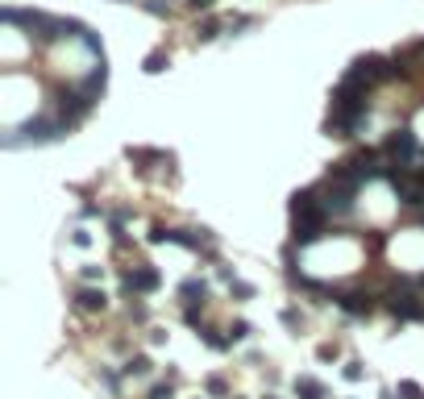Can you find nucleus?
I'll use <instances>...</instances> for the list:
<instances>
[{"label": "nucleus", "mask_w": 424, "mask_h": 399, "mask_svg": "<svg viewBox=\"0 0 424 399\" xmlns=\"http://www.w3.org/2000/svg\"><path fill=\"white\" fill-rule=\"evenodd\" d=\"M167 233H171V229H167V225H154V229H150V237H146V241H150V246H167Z\"/></svg>", "instance_id": "32"}, {"label": "nucleus", "mask_w": 424, "mask_h": 399, "mask_svg": "<svg viewBox=\"0 0 424 399\" xmlns=\"http://www.w3.org/2000/svg\"><path fill=\"white\" fill-rule=\"evenodd\" d=\"M67 133H75L62 117H29L21 129H12L8 137H4V146L8 150H17V146H46V142H58V137H67Z\"/></svg>", "instance_id": "2"}, {"label": "nucleus", "mask_w": 424, "mask_h": 399, "mask_svg": "<svg viewBox=\"0 0 424 399\" xmlns=\"http://www.w3.org/2000/svg\"><path fill=\"white\" fill-rule=\"evenodd\" d=\"M117 4H137V0H117Z\"/></svg>", "instance_id": "39"}, {"label": "nucleus", "mask_w": 424, "mask_h": 399, "mask_svg": "<svg viewBox=\"0 0 424 399\" xmlns=\"http://www.w3.org/2000/svg\"><path fill=\"white\" fill-rule=\"evenodd\" d=\"M137 4H142V8H146L150 17H171V8H167L162 0H137Z\"/></svg>", "instance_id": "29"}, {"label": "nucleus", "mask_w": 424, "mask_h": 399, "mask_svg": "<svg viewBox=\"0 0 424 399\" xmlns=\"http://www.w3.org/2000/svg\"><path fill=\"white\" fill-rule=\"evenodd\" d=\"M383 296H387V312H391L400 325H421L424 321V296L412 291V279H396Z\"/></svg>", "instance_id": "4"}, {"label": "nucleus", "mask_w": 424, "mask_h": 399, "mask_svg": "<svg viewBox=\"0 0 424 399\" xmlns=\"http://www.w3.org/2000/svg\"><path fill=\"white\" fill-rule=\"evenodd\" d=\"M104 275V266H83V283H96Z\"/></svg>", "instance_id": "35"}, {"label": "nucleus", "mask_w": 424, "mask_h": 399, "mask_svg": "<svg viewBox=\"0 0 424 399\" xmlns=\"http://www.w3.org/2000/svg\"><path fill=\"white\" fill-rule=\"evenodd\" d=\"M266 399H279V396H266Z\"/></svg>", "instance_id": "40"}, {"label": "nucleus", "mask_w": 424, "mask_h": 399, "mask_svg": "<svg viewBox=\"0 0 424 399\" xmlns=\"http://www.w3.org/2000/svg\"><path fill=\"white\" fill-rule=\"evenodd\" d=\"M362 125H366L362 117H346V112H329V117H325V133H329V137H358Z\"/></svg>", "instance_id": "13"}, {"label": "nucleus", "mask_w": 424, "mask_h": 399, "mask_svg": "<svg viewBox=\"0 0 424 399\" xmlns=\"http://www.w3.org/2000/svg\"><path fill=\"white\" fill-rule=\"evenodd\" d=\"M400 396H404V399H424V391H421V383L404 379V383H400Z\"/></svg>", "instance_id": "31"}, {"label": "nucleus", "mask_w": 424, "mask_h": 399, "mask_svg": "<svg viewBox=\"0 0 424 399\" xmlns=\"http://www.w3.org/2000/svg\"><path fill=\"white\" fill-rule=\"evenodd\" d=\"M183 325L200 333L204 329V304H183Z\"/></svg>", "instance_id": "23"}, {"label": "nucleus", "mask_w": 424, "mask_h": 399, "mask_svg": "<svg viewBox=\"0 0 424 399\" xmlns=\"http://www.w3.org/2000/svg\"><path fill=\"white\" fill-rule=\"evenodd\" d=\"M316 187H321V204H325L329 217H354L358 192H362L354 179H325V183H316Z\"/></svg>", "instance_id": "6"}, {"label": "nucleus", "mask_w": 424, "mask_h": 399, "mask_svg": "<svg viewBox=\"0 0 424 399\" xmlns=\"http://www.w3.org/2000/svg\"><path fill=\"white\" fill-rule=\"evenodd\" d=\"M316 358H321V362H333V358H337V346H321Z\"/></svg>", "instance_id": "36"}, {"label": "nucleus", "mask_w": 424, "mask_h": 399, "mask_svg": "<svg viewBox=\"0 0 424 399\" xmlns=\"http://www.w3.org/2000/svg\"><path fill=\"white\" fill-rule=\"evenodd\" d=\"M329 212L321 208V212H312V217H304V221H291V246L296 250H308V246H316L325 233H329Z\"/></svg>", "instance_id": "9"}, {"label": "nucleus", "mask_w": 424, "mask_h": 399, "mask_svg": "<svg viewBox=\"0 0 424 399\" xmlns=\"http://www.w3.org/2000/svg\"><path fill=\"white\" fill-rule=\"evenodd\" d=\"M0 17H4V25H21V29H29V37H33L37 46H54V42L67 37V17H50V12L17 8V4H4Z\"/></svg>", "instance_id": "1"}, {"label": "nucleus", "mask_w": 424, "mask_h": 399, "mask_svg": "<svg viewBox=\"0 0 424 399\" xmlns=\"http://www.w3.org/2000/svg\"><path fill=\"white\" fill-rule=\"evenodd\" d=\"M129 316H133V321H137V325H142V321H146V308H142V304H133V300H129Z\"/></svg>", "instance_id": "37"}, {"label": "nucleus", "mask_w": 424, "mask_h": 399, "mask_svg": "<svg viewBox=\"0 0 424 399\" xmlns=\"http://www.w3.org/2000/svg\"><path fill=\"white\" fill-rule=\"evenodd\" d=\"M225 333H229V337H233V346H237V341H246V337H250L254 329H250V321H233V325H229Z\"/></svg>", "instance_id": "26"}, {"label": "nucleus", "mask_w": 424, "mask_h": 399, "mask_svg": "<svg viewBox=\"0 0 424 399\" xmlns=\"http://www.w3.org/2000/svg\"><path fill=\"white\" fill-rule=\"evenodd\" d=\"M279 321H283V325H287V329H296V333H300V329H304V316H300V312H296V308H283V316H279Z\"/></svg>", "instance_id": "30"}, {"label": "nucleus", "mask_w": 424, "mask_h": 399, "mask_svg": "<svg viewBox=\"0 0 424 399\" xmlns=\"http://www.w3.org/2000/svg\"><path fill=\"white\" fill-rule=\"evenodd\" d=\"M71 241L83 250V246H92V233H87V229H75V233H71Z\"/></svg>", "instance_id": "33"}, {"label": "nucleus", "mask_w": 424, "mask_h": 399, "mask_svg": "<svg viewBox=\"0 0 424 399\" xmlns=\"http://www.w3.org/2000/svg\"><path fill=\"white\" fill-rule=\"evenodd\" d=\"M212 4H217V0H187L192 12H212Z\"/></svg>", "instance_id": "34"}, {"label": "nucleus", "mask_w": 424, "mask_h": 399, "mask_svg": "<svg viewBox=\"0 0 424 399\" xmlns=\"http://www.w3.org/2000/svg\"><path fill=\"white\" fill-rule=\"evenodd\" d=\"M379 150H383L387 167H400V171H412L416 158H421V142H416V133H412L408 125H404V129H391Z\"/></svg>", "instance_id": "5"}, {"label": "nucleus", "mask_w": 424, "mask_h": 399, "mask_svg": "<svg viewBox=\"0 0 424 399\" xmlns=\"http://www.w3.org/2000/svg\"><path fill=\"white\" fill-rule=\"evenodd\" d=\"M416 287H421V291H424V275H416Z\"/></svg>", "instance_id": "38"}, {"label": "nucleus", "mask_w": 424, "mask_h": 399, "mask_svg": "<svg viewBox=\"0 0 424 399\" xmlns=\"http://www.w3.org/2000/svg\"><path fill=\"white\" fill-rule=\"evenodd\" d=\"M125 154H129V162H171L167 150H150V146H129Z\"/></svg>", "instance_id": "18"}, {"label": "nucleus", "mask_w": 424, "mask_h": 399, "mask_svg": "<svg viewBox=\"0 0 424 399\" xmlns=\"http://www.w3.org/2000/svg\"><path fill=\"white\" fill-rule=\"evenodd\" d=\"M167 67H171V54H167V50H150V54H146V62H142V71H146V75H162Z\"/></svg>", "instance_id": "20"}, {"label": "nucleus", "mask_w": 424, "mask_h": 399, "mask_svg": "<svg viewBox=\"0 0 424 399\" xmlns=\"http://www.w3.org/2000/svg\"><path fill=\"white\" fill-rule=\"evenodd\" d=\"M204 391H208L212 399H225L229 396V383H225L221 375H208V379H204Z\"/></svg>", "instance_id": "24"}, {"label": "nucleus", "mask_w": 424, "mask_h": 399, "mask_svg": "<svg viewBox=\"0 0 424 399\" xmlns=\"http://www.w3.org/2000/svg\"><path fill=\"white\" fill-rule=\"evenodd\" d=\"M179 300L183 304H208V279H200V275L183 279L179 283Z\"/></svg>", "instance_id": "15"}, {"label": "nucleus", "mask_w": 424, "mask_h": 399, "mask_svg": "<svg viewBox=\"0 0 424 399\" xmlns=\"http://www.w3.org/2000/svg\"><path fill=\"white\" fill-rule=\"evenodd\" d=\"M333 304L346 312V316H358V321H366V316H375V308H379V300H375V291H366V287H337V296H333Z\"/></svg>", "instance_id": "8"}, {"label": "nucleus", "mask_w": 424, "mask_h": 399, "mask_svg": "<svg viewBox=\"0 0 424 399\" xmlns=\"http://www.w3.org/2000/svg\"><path fill=\"white\" fill-rule=\"evenodd\" d=\"M79 46H83V50H87V54H92L96 62H108V58H104V42L96 37V29H87V33L79 37Z\"/></svg>", "instance_id": "22"}, {"label": "nucleus", "mask_w": 424, "mask_h": 399, "mask_svg": "<svg viewBox=\"0 0 424 399\" xmlns=\"http://www.w3.org/2000/svg\"><path fill=\"white\" fill-rule=\"evenodd\" d=\"M158 287H162L158 266H133V271L121 279V296H129V300H137V296H154Z\"/></svg>", "instance_id": "10"}, {"label": "nucleus", "mask_w": 424, "mask_h": 399, "mask_svg": "<svg viewBox=\"0 0 424 399\" xmlns=\"http://www.w3.org/2000/svg\"><path fill=\"white\" fill-rule=\"evenodd\" d=\"M54 100H58V117H62L71 129H79L83 117L96 108V100H92L83 87H75V83H58V87H54Z\"/></svg>", "instance_id": "7"}, {"label": "nucleus", "mask_w": 424, "mask_h": 399, "mask_svg": "<svg viewBox=\"0 0 424 399\" xmlns=\"http://www.w3.org/2000/svg\"><path fill=\"white\" fill-rule=\"evenodd\" d=\"M79 87H83V92L100 104V96H104V87H108V62H96V67L83 75V83H79Z\"/></svg>", "instance_id": "14"}, {"label": "nucleus", "mask_w": 424, "mask_h": 399, "mask_svg": "<svg viewBox=\"0 0 424 399\" xmlns=\"http://www.w3.org/2000/svg\"><path fill=\"white\" fill-rule=\"evenodd\" d=\"M291 391H296V399H325V383L312 379V375H300V379L291 383Z\"/></svg>", "instance_id": "17"}, {"label": "nucleus", "mask_w": 424, "mask_h": 399, "mask_svg": "<svg viewBox=\"0 0 424 399\" xmlns=\"http://www.w3.org/2000/svg\"><path fill=\"white\" fill-rule=\"evenodd\" d=\"M329 112H346V117L371 121V83H362L354 75H341V83L333 87V108Z\"/></svg>", "instance_id": "3"}, {"label": "nucleus", "mask_w": 424, "mask_h": 399, "mask_svg": "<svg viewBox=\"0 0 424 399\" xmlns=\"http://www.w3.org/2000/svg\"><path fill=\"white\" fill-rule=\"evenodd\" d=\"M196 337H200L212 354H229V350H233V337H229V333H221V329H212V325H204Z\"/></svg>", "instance_id": "16"}, {"label": "nucleus", "mask_w": 424, "mask_h": 399, "mask_svg": "<svg viewBox=\"0 0 424 399\" xmlns=\"http://www.w3.org/2000/svg\"><path fill=\"white\" fill-rule=\"evenodd\" d=\"M225 25H229V21H221V17H204V21H196V42H212Z\"/></svg>", "instance_id": "19"}, {"label": "nucleus", "mask_w": 424, "mask_h": 399, "mask_svg": "<svg viewBox=\"0 0 424 399\" xmlns=\"http://www.w3.org/2000/svg\"><path fill=\"white\" fill-rule=\"evenodd\" d=\"M121 371H125V375H129V379H146V375H150V371H154V362H150V358H146V354H133V358H129V362H125V366H121Z\"/></svg>", "instance_id": "21"}, {"label": "nucleus", "mask_w": 424, "mask_h": 399, "mask_svg": "<svg viewBox=\"0 0 424 399\" xmlns=\"http://www.w3.org/2000/svg\"><path fill=\"white\" fill-rule=\"evenodd\" d=\"M146 399H175V379H167V383H154Z\"/></svg>", "instance_id": "28"}, {"label": "nucleus", "mask_w": 424, "mask_h": 399, "mask_svg": "<svg viewBox=\"0 0 424 399\" xmlns=\"http://www.w3.org/2000/svg\"><path fill=\"white\" fill-rule=\"evenodd\" d=\"M229 296H237V300H254V283H246V279H233V283H229Z\"/></svg>", "instance_id": "25"}, {"label": "nucleus", "mask_w": 424, "mask_h": 399, "mask_svg": "<svg viewBox=\"0 0 424 399\" xmlns=\"http://www.w3.org/2000/svg\"><path fill=\"white\" fill-rule=\"evenodd\" d=\"M362 375H366V371H362V362H358V358H350V362H346V371H341V379H346V383H362Z\"/></svg>", "instance_id": "27"}, {"label": "nucleus", "mask_w": 424, "mask_h": 399, "mask_svg": "<svg viewBox=\"0 0 424 399\" xmlns=\"http://www.w3.org/2000/svg\"><path fill=\"white\" fill-rule=\"evenodd\" d=\"M71 304H75L79 312L96 316V312H104V308H108V291H104L100 283H79V287H75V296H71Z\"/></svg>", "instance_id": "11"}, {"label": "nucleus", "mask_w": 424, "mask_h": 399, "mask_svg": "<svg viewBox=\"0 0 424 399\" xmlns=\"http://www.w3.org/2000/svg\"><path fill=\"white\" fill-rule=\"evenodd\" d=\"M325 204H321V187L312 183V187H300V192H291V200H287V212H291V221H304V217H312V212H321Z\"/></svg>", "instance_id": "12"}]
</instances>
